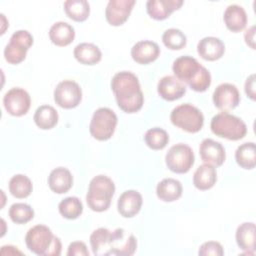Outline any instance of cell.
I'll return each mask as SVG.
<instances>
[{"label": "cell", "mask_w": 256, "mask_h": 256, "mask_svg": "<svg viewBox=\"0 0 256 256\" xmlns=\"http://www.w3.org/2000/svg\"><path fill=\"white\" fill-rule=\"evenodd\" d=\"M90 245L94 255L97 256H130L137 248L134 235L127 233L123 228L110 231L100 227L90 235Z\"/></svg>", "instance_id": "cell-1"}, {"label": "cell", "mask_w": 256, "mask_h": 256, "mask_svg": "<svg viewBox=\"0 0 256 256\" xmlns=\"http://www.w3.org/2000/svg\"><path fill=\"white\" fill-rule=\"evenodd\" d=\"M111 89L119 108L126 113L138 112L144 103V96L138 78L129 71H121L111 80Z\"/></svg>", "instance_id": "cell-2"}, {"label": "cell", "mask_w": 256, "mask_h": 256, "mask_svg": "<svg viewBox=\"0 0 256 256\" xmlns=\"http://www.w3.org/2000/svg\"><path fill=\"white\" fill-rule=\"evenodd\" d=\"M172 70L175 77L196 92H204L211 85L210 72L191 56L178 57L173 62Z\"/></svg>", "instance_id": "cell-3"}, {"label": "cell", "mask_w": 256, "mask_h": 256, "mask_svg": "<svg viewBox=\"0 0 256 256\" xmlns=\"http://www.w3.org/2000/svg\"><path fill=\"white\" fill-rule=\"evenodd\" d=\"M27 248L36 255L59 256L62 244L51 229L45 225H36L30 228L25 236Z\"/></svg>", "instance_id": "cell-4"}, {"label": "cell", "mask_w": 256, "mask_h": 256, "mask_svg": "<svg viewBox=\"0 0 256 256\" xmlns=\"http://www.w3.org/2000/svg\"><path fill=\"white\" fill-rule=\"evenodd\" d=\"M115 192V184L105 175H97L89 183L86 202L89 208L95 212L106 211Z\"/></svg>", "instance_id": "cell-5"}, {"label": "cell", "mask_w": 256, "mask_h": 256, "mask_svg": "<svg viewBox=\"0 0 256 256\" xmlns=\"http://www.w3.org/2000/svg\"><path fill=\"white\" fill-rule=\"evenodd\" d=\"M211 131L218 137L237 141L245 137L247 126L243 120L227 112L216 114L211 120Z\"/></svg>", "instance_id": "cell-6"}, {"label": "cell", "mask_w": 256, "mask_h": 256, "mask_svg": "<svg viewBox=\"0 0 256 256\" xmlns=\"http://www.w3.org/2000/svg\"><path fill=\"white\" fill-rule=\"evenodd\" d=\"M170 120L173 125L189 133L199 132L204 124L202 112L187 103L176 106L170 114Z\"/></svg>", "instance_id": "cell-7"}, {"label": "cell", "mask_w": 256, "mask_h": 256, "mask_svg": "<svg viewBox=\"0 0 256 256\" xmlns=\"http://www.w3.org/2000/svg\"><path fill=\"white\" fill-rule=\"evenodd\" d=\"M117 121V116L113 110L107 107H101L93 113L89 125L90 134L96 140L106 141L112 137Z\"/></svg>", "instance_id": "cell-8"}, {"label": "cell", "mask_w": 256, "mask_h": 256, "mask_svg": "<svg viewBox=\"0 0 256 256\" xmlns=\"http://www.w3.org/2000/svg\"><path fill=\"white\" fill-rule=\"evenodd\" d=\"M194 153L190 146L178 143L173 145L165 156V162L169 170L174 173H187L194 164Z\"/></svg>", "instance_id": "cell-9"}, {"label": "cell", "mask_w": 256, "mask_h": 256, "mask_svg": "<svg viewBox=\"0 0 256 256\" xmlns=\"http://www.w3.org/2000/svg\"><path fill=\"white\" fill-rule=\"evenodd\" d=\"M32 44L33 36L27 30L14 32L4 49L5 60L10 64L21 63L25 59L26 53Z\"/></svg>", "instance_id": "cell-10"}, {"label": "cell", "mask_w": 256, "mask_h": 256, "mask_svg": "<svg viewBox=\"0 0 256 256\" xmlns=\"http://www.w3.org/2000/svg\"><path fill=\"white\" fill-rule=\"evenodd\" d=\"M82 99V90L73 80L61 81L54 90V101L64 109L77 107Z\"/></svg>", "instance_id": "cell-11"}, {"label": "cell", "mask_w": 256, "mask_h": 256, "mask_svg": "<svg viewBox=\"0 0 256 256\" xmlns=\"http://www.w3.org/2000/svg\"><path fill=\"white\" fill-rule=\"evenodd\" d=\"M3 104L10 115L19 117L28 112L31 105V98L26 90L15 87L5 93L3 97Z\"/></svg>", "instance_id": "cell-12"}, {"label": "cell", "mask_w": 256, "mask_h": 256, "mask_svg": "<svg viewBox=\"0 0 256 256\" xmlns=\"http://www.w3.org/2000/svg\"><path fill=\"white\" fill-rule=\"evenodd\" d=\"M214 105L222 112L236 108L240 102V93L237 87L230 83H222L213 92Z\"/></svg>", "instance_id": "cell-13"}, {"label": "cell", "mask_w": 256, "mask_h": 256, "mask_svg": "<svg viewBox=\"0 0 256 256\" xmlns=\"http://www.w3.org/2000/svg\"><path fill=\"white\" fill-rule=\"evenodd\" d=\"M134 5V0H110L105 9L107 22L112 26L122 25L129 18Z\"/></svg>", "instance_id": "cell-14"}, {"label": "cell", "mask_w": 256, "mask_h": 256, "mask_svg": "<svg viewBox=\"0 0 256 256\" xmlns=\"http://www.w3.org/2000/svg\"><path fill=\"white\" fill-rule=\"evenodd\" d=\"M199 153L204 163L210 164L214 167L221 166L226 158L225 149L222 144L210 138H206L201 142Z\"/></svg>", "instance_id": "cell-15"}, {"label": "cell", "mask_w": 256, "mask_h": 256, "mask_svg": "<svg viewBox=\"0 0 256 256\" xmlns=\"http://www.w3.org/2000/svg\"><path fill=\"white\" fill-rule=\"evenodd\" d=\"M157 91L161 98L167 101H174L186 93L185 84L173 75L162 77L157 84Z\"/></svg>", "instance_id": "cell-16"}, {"label": "cell", "mask_w": 256, "mask_h": 256, "mask_svg": "<svg viewBox=\"0 0 256 256\" xmlns=\"http://www.w3.org/2000/svg\"><path fill=\"white\" fill-rule=\"evenodd\" d=\"M142 196L138 191L127 190L123 192L117 201V209L121 216L125 218L134 217L139 213L142 206Z\"/></svg>", "instance_id": "cell-17"}, {"label": "cell", "mask_w": 256, "mask_h": 256, "mask_svg": "<svg viewBox=\"0 0 256 256\" xmlns=\"http://www.w3.org/2000/svg\"><path fill=\"white\" fill-rule=\"evenodd\" d=\"M182 5V0H148L146 10L152 19L164 20Z\"/></svg>", "instance_id": "cell-18"}, {"label": "cell", "mask_w": 256, "mask_h": 256, "mask_svg": "<svg viewBox=\"0 0 256 256\" xmlns=\"http://www.w3.org/2000/svg\"><path fill=\"white\" fill-rule=\"evenodd\" d=\"M160 54V48L157 43L150 40L137 42L131 48L132 59L139 64H149L155 61Z\"/></svg>", "instance_id": "cell-19"}, {"label": "cell", "mask_w": 256, "mask_h": 256, "mask_svg": "<svg viewBox=\"0 0 256 256\" xmlns=\"http://www.w3.org/2000/svg\"><path fill=\"white\" fill-rule=\"evenodd\" d=\"M197 52L204 60L215 61L224 55L225 45L219 38L207 36L198 42Z\"/></svg>", "instance_id": "cell-20"}, {"label": "cell", "mask_w": 256, "mask_h": 256, "mask_svg": "<svg viewBox=\"0 0 256 256\" xmlns=\"http://www.w3.org/2000/svg\"><path fill=\"white\" fill-rule=\"evenodd\" d=\"M236 242L245 254L253 255L256 250V232L253 222H244L236 230Z\"/></svg>", "instance_id": "cell-21"}, {"label": "cell", "mask_w": 256, "mask_h": 256, "mask_svg": "<svg viewBox=\"0 0 256 256\" xmlns=\"http://www.w3.org/2000/svg\"><path fill=\"white\" fill-rule=\"evenodd\" d=\"M72 185L73 176L67 168L57 167L53 169L48 176V186L54 193H66L71 189Z\"/></svg>", "instance_id": "cell-22"}, {"label": "cell", "mask_w": 256, "mask_h": 256, "mask_svg": "<svg viewBox=\"0 0 256 256\" xmlns=\"http://www.w3.org/2000/svg\"><path fill=\"white\" fill-rule=\"evenodd\" d=\"M226 27L232 32L242 31L247 24V14L244 8L237 4L229 5L223 15Z\"/></svg>", "instance_id": "cell-23"}, {"label": "cell", "mask_w": 256, "mask_h": 256, "mask_svg": "<svg viewBox=\"0 0 256 256\" xmlns=\"http://www.w3.org/2000/svg\"><path fill=\"white\" fill-rule=\"evenodd\" d=\"M49 38L53 44L59 47H64L72 43L75 38L74 28L63 21L54 23L49 30Z\"/></svg>", "instance_id": "cell-24"}, {"label": "cell", "mask_w": 256, "mask_h": 256, "mask_svg": "<svg viewBox=\"0 0 256 256\" xmlns=\"http://www.w3.org/2000/svg\"><path fill=\"white\" fill-rule=\"evenodd\" d=\"M183 187L180 181L174 178H165L161 180L156 187L157 197L164 202H173L182 195Z\"/></svg>", "instance_id": "cell-25"}, {"label": "cell", "mask_w": 256, "mask_h": 256, "mask_svg": "<svg viewBox=\"0 0 256 256\" xmlns=\"http://www.w3.org/2000/svg\"><path fill=\"white\" fill-rule=\"evenodd\" d=\"M217 181V172L214 166L204 163L200 165L193 175V184L199 190L212 188Z\"/></svg>", "instance_id": "cell-26"}, {"label": "cell", "mask_w": 256, "mask_h": 256, "mask_svg": "<svg viewBox=\"0 0 256 256\" xmlns=\"http://www.w3.org/2000/svg\"><path fill=\"white\" fill-rule=\"evenodd\" d=\"M73 54L76 60L84 65H95L102 57L100 49L96 45L87 42L78 44L74 48Z\"/></svg>", "instance_id": "cell-27"}, {"label": "cell", "mask_w": 256, "mask_h": 256, "mask_svg": "<svg viewBox=\"0 0 256 256\" xmlns=\"http://www.w3.org/2000/svg\"><path fill=\"white\" fill-rule=\"evenodd\" d=\"M33 119L40 129L49 130L58 123V113L56 109L50 105H41L36 109Z\"/></svg>", "instance_id": "cell-28"}, {"label": "cell", "mask_w": 256, "mask_h": 256, "mask_svg": "<svg viewBox=\"0 0 256 256\" xmlns=\"http://www.w3.org/2000/svg\"><path fill=\"white\" fill-rule=\"evenodd\" d=\"M64 10L70 19L83 22L90 14V5L86 0H67L64 2Z\"/></svg>", "instance_id": "cell-29"}, {"label": "cell", "mask_w": 256, "mask_h": 256, "mask_svg": "<svg viewBox=\"0 0 256 256\" xmlns=\"http://www.w3.org/2000/svg\"><path fill=\"white\" fill-rule=\"evenodd\" d=\"M235 159L237 164L244 169H253L256 165V148L253 142L241 144L236 152Z\"/></svg>", "instance_id": "cell-30"}, {"label": "cell", "mask_w": 256, "mask_h": 256, "mask_svg": "<svg viewBox=\"0 0 256 256\" xmlns=\"http://www.w3.org/2000/svg\"><path fill=\"white\" fill-rule=\"evenodd\" d=\"M33 190L32 181L26 175H14L9 181V191L12 196L23 199L28 197Z\"/></svg>", "instance_id": "cell-31"}, {"label": "cell", "mask_w": 256, "mask_h": 256, "mask_svg": "<svg viewBox=\"0 0 256 256\" xmlns=\"http://www.w3.org/2000/svg\"><path fill=\"white\" fill-rule=\"evenodd\" d=\"M59 213L66 219H76L83 212V204L79 198L70 196L63 199L58 205Z\"/></svg>", "instance_id": "cell-32"}, {"label": "cell", "mask_w": 256, "mask_h": 256, "mask_svg": "<svg viewBox=\"0 0 256 256\" xmlns=\"http://www.w3.org/2000/svg\"><path fill=\"white\" fill-rule=\"evenodd\" d=\"M144 140L149 148L153 150H161L168 144L169 135L164 129L154 127L147 130L144 136Z\"/></svg>", "instance_id": "cell-33"}, {"label": "cell", "mask_w": 256, "mask_h": 256, "mask_svg": "<svg viewBox=\"0 0 256 256\" xmlns=\"http://www.w3.org/2000/svg\"><path fill=\"white\" fill-rule=\"evenodd\" d=\"M163 44L171 50H180L187 43L186 35L177 28H169L162 35Z\"/></svg>", "instance_id": "cell-34"}, {"label": "cell", "mask_w": 256, "mask_h": 256, "mask_svg": "<svg viewBox=\"0 0 256 256\" xmlns=\"http://www.w3.org/2000/svg\"><path fill=\"white\" fill-rule=\"evenodd\" d=\"M9 217L16 224H24L34 217V210L26 203H14L9 208Z\"/></svg>", "instance_id": "cell-35"}, {"label": "cell", "mask_w": 256, "mask_h": 256, "mask_svg": "<svg viewBox=\"0 0 256 256\" xmlns=\"http://www.w3.org/2000/svg\"><path fill=\"white\" fill-rule=\"evenodd\" d=\"M198 254L201 256H222L224 254V251L222 245L219 242L208 241L200 246Z\"/></svg>", "instance_id": "cell-36"}, {"label": "cell", "mask_w": 256, "mask_h": 256, "mask_svg": "<svg viewBox=\"0 0 256 256\" xmlns=\"http://www.w3.org/2000/svg\"><path fill=\"white\" fill-rule=\"evenodd\" d=\"M68 256H89V251L84 242L74 241L70 243L67 251Z\"/></svg>", "instance_id": "cell-37"}, {"label": "cell", "mask_w": 256, "mask_h": 256, "mask_svg": "<svg viewBox=\"0 0 256 256\" xmlns=\"http://www.w3.org/2000/svg\"><path fill=\"white\" fill-rule=\"evenodd\" d=\"M245 92L247 97L251 100H255V74H251L245 82Z\"/></svg>", "instance_id": "cell-38"}, {"label": "cell", "mask_w": 256, "mask_h": 256, "mask_svg": "<svg viewBox=\"0 0 256 256\" xmlns=\"http://www.w3.org/2000/svg\"><path fill=\"white\" fill-rule=\"evenodd\" d=\"M244 39L246 44L251 48V49H255V26H251L249 27L244 34Z\"/></svg>", "instance_id": "cell-39"}]
</instances>
